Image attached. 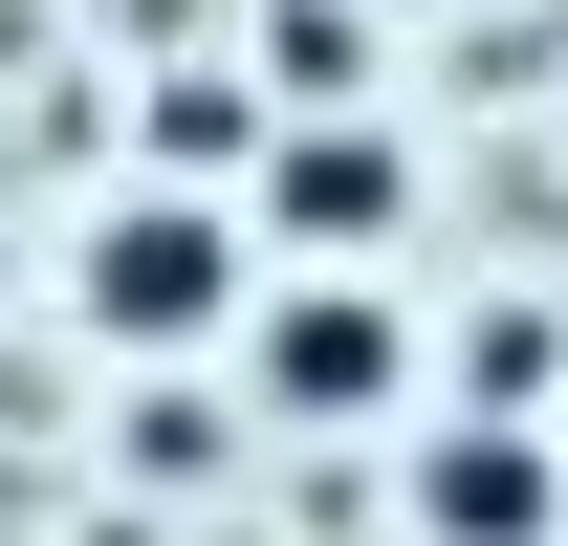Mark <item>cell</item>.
Wrapping results in <instances>:
<instances>
[{
  "mask_svg": "<svg viewBox=\"0 0 568 546\" xmlns=\"http://www.w3.org/2000/svg\"><path fill=\"white\" fill-rule=\"evenodd\" d=\"M219 306H241V219H197V198H132L110 241H88V328H110V350H197Z\"/></svg>",
  "mask_w": 568,
  "mask_h": 546,
  "instance_id": "obj_1",
  "label": "cell"
},
{
  "mask_svg": "<svg viewBox=\"0 0 568 546\" xmlns=\"http://www.w3.org/2000/svg\"><path fill=\"white\" fill-rule=\"evenodd\" d=\"M263 394L284 415H372L394 394V306H372V284H284L263 306Z\"/></svg>",
  "mask_w": 568,
  "mask_h": 546,
  "instance_id": "obj_2",
  "label": "cell"
},
{
  "mask_svg": "<svg viewBox=\"0 0 568 546\" xmlns=\"http://www.w3.org/2000/svg\"><path fill=\"white\" fill-rule=\"evenodd\" d=\"M416 525H437V546H547V459H525V437H437Z\"/></svg>",
  "mask_w": 568,
  "mask_h": 546,
  "instance_id": "obj_3",
  "label": "cell"
},
{
  "mask_svg": "<svg viewBox=\"0 0 568 546\" xmlns=\"http://www.w3.org/2000/svg\"><path fill=\"white\" fill-rule=\"evenodd\" d=\"M263 219H306V241H372V219H394V153H372V132H284Z\"/></svg>",
  "mask_w": 568,
  "mask_h": 546,
  "instance_id": "obj_4",
  "label": "cell"
}]
</instances>
